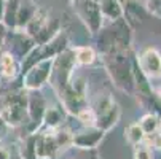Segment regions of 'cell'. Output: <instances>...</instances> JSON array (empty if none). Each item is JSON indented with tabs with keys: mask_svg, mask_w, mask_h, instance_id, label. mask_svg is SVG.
Listing matches in <instances>:
<instances>
[{
	"mask_svg": "<svg viewBox=\"0 0 161 159\" xmlns=\"http://www.w3.org/2000/svg\"><path fill=\"white\" fill-rule=\"evenodd\" d=\"M0 116L11 129L27 126V91L21 84V77L13 81L0 80Z\"/></svg>",
	"mask_w": 161,
	"mask_h": 159,
	"instance_id": "obj_1",
	"label": "cell"
},
{
	"mask_svg": "<svg viewBox=\"0 0 161 159\" xmlns=\"http://www.w3.org/2000/svg\"><path fill=\"white\" fill-rule=\"evenodd\" d=\"M134 53L132 50L99 56L104 70L107 72L112 84L121 93L134 97Z\"/></svg>",
	"mask_w": 161,
	"mask_h": 159,
	"instance_id": "obj_2",
	"label": "cell"
},
{
	"mask_svg": "<svg viewBox=\"0 0 161 159\" xmlns=\"http://www.w3.org/2000/svg\"><path fill=\"white\" fill-rule=\"evenodd\" d=\"M94 41L99 56L128 51L132 48V29L123 18L104 22L101 30L94 35Z\"/></svg>",
	"mask_w": 161,
	"mask_h": 159,
	"instance_id": "obj_3",
	"label": "cell"
},
{
	"mask_svg": "<svg viewBox=\"0 0 161 159\" xmlns=\"http://www.w3.org/2000/svg\"><path fill=\"white\" fill-rule=\"evenodd\" d=\"M78 69L75 56H74V46L65 48L61 54H58L53 59V67L50 73V87L53 89V93L56 97L64 94L65 91L72 86V80L75 77V70Z\"/></svg>",
	"mask_w": 161,
	"mask_h": 159,
	"instance_id": "obj_4",
	"label": "cell"
},
{
	"mask_svg": "<svg viewBox=\"0 0 161 159\" xmlns=\"http://www.w3.org/2000/svg\"><path fill=\"white\" fill-rule=\"evenodd\" d=\"M89 107L93 108L96 115V127L105 134L117 126L121 118V108L118 102L107 93L97 94L93 103H89Z\"/></svg>",
	"mask_w": 161,
	"mask_h": 159,
	"instance_id": "obj_5",
	"label": "cell"
},
{
	"mask_svg": "<svg viewBox=\"0 0 161 159\" xmlns=\"http://www.w3.org/2000/svg\"><path fill=\"white\" fill-rule=\"evenodd\" d=\"M69 7L72 8V11L80 19V22L85 26L91 37H94L104 26L105 21L102 18L99 3L93 2V0H74Z\"/></svg>",
	"mask_w": 161,
	"mask_h": 159,
	"instance_id": "obj_6",
	"label": "cell"
},
{
	"mask_svg": "<svg viewBox=\"0 0 161 159\" xmlns=\"http://www.w3.org/2000/svg\"><path fill=\"white\" fill-rule=\"evenodd\" d=\"M51 67H53V59H45L32 65L29 70L21 73L22 87L26 91H43L45 86H48Z\"/></svg>",
	"mask_w": 161,
	"mask_h": 159,
	"instance_id": "obj_7",
	"label": "cell"
},
{
	"mask_svg": "<svg viewBox=\"0 0 161 159\" xmlns=\"http://www.w3.org/2000/svg\"><path fill=\"white\" fill-rule=\"evenodd\" d=\"M47 107H48V100L43 96L42 91H27V116H29V123L24 127L26 129L24 135L34 134L40 129Z\"/></svg>",
	"mask_w": 161,
	"mask_h": 159,
	"instance_id": "obj_8",
	"label": "cell"
},
{
	"mask_svg": "<svg viewBox=\"0 0 161 159\" xmlns=\"http://www.w3.org/2000/svg\"><path fill=\"white\" fill-rule=\"evenodd\" d=\"M61 154L54 129H38L35 132V159H59Z\"/></svg>",
	"mask_w": 161,
	"mask_h": 159,
	"instance_id": "obj_9",
	"label": "cell"
},
{
	"mask_svg": "<svg viewBox=\"0 0 161 159\" xmlns=\"http://www.w3.org/2000/svg\"><path fill=\"white\" fill-rule=\"evenodd\" d=\"M136 62L150 81H158L161 78V53L155 46H147L139 51L136 54Z\"/></svg>",
	"mask_w": 161,
	"mask_h": 159,
	"instance_id": "obj_10",
	"label": "cell"
},
{
	"mask_svg": "<svg viewBox=\"0 0 161 159\" xmlns=\"http://www.w3.org/2000/svg\"><path fill=\"white\" fill-rule=\"evenodd\" d=\"M37 46L34 38L31 35H27L24 30H8L7 32V38H5V46L3 50L10 51L19 62L24 59L34 48Z\"/></svg>",
	"mask_w": 161,
	"mask_h": 159,
	"instance_id": "obj_11",
	"label": "cell"
},
{
	"mask_svg": "<svg viewBox=\"0 0 161 159\" xmlns=\"http://www.w3.org/2000/svg\"><path fill=\"white\" fill-rule=\"evenodd\" d=\"M105 137V132L97 127H83L80 130H74L72 134V148L85 150V151H96L101 142Z\"/></svg>",
	"mask_w": 161,
	"mask_h": 159,
	"instance_id": "obj_12",
	"label": "cell"
},
{
	"mask_svg": "<svg viewBox=\"0 0 161 159\" xmlns=\"http://www.w3.org/2000/svg\"><path fill=\"white\" fill-rule=\"evenodd\" d=\"M21 77V62L7 50L0 51V80L13 81Z\"/></svg>",
	"mask_w": 161,
	"mask_h": 159,
	"instance_id": "obj_13",
	"label": "cell"
},
{
	"mask_svg": "<svg viewBox=\"0 0 161 159\" xmlns=\"http://www.w3.org/2000/svg\"><path fill=\"white\" fill-rule=\"evenodd\" d=\"M121 3H123V19L134 30L137 26L142 24L147 16L145 7L139 3V0H121Z\"/></svg>",
	"mask_w": 161,
	"mask_h": 159,
	"instance_id": "obj_14",
	"label": "cell"
},
{
	"mask_svg": "<svg viewBox=\"0 0 161 159\" xmlns=\"http://www.w3.org/2000/svg\"><path fill=\"white\" fill-rule=\"evenodd\" d=\"M69 115L65 113V110L61 107V103H54V105H50L45 110V115H43V119H42V126L40 129H58L61 126H64V121Z\"/></svg>",
	"mask_w": 161,
	"mask_h": 159,
	"instance_id": "obj_15",
	"label": "cell"
},
{
	"mask_svg": "<svg viewBox=\"0 0 161 159\" xmlns=\"http://www.w3.org/2000/svg\"><path fill=\"white\" fill-rule=\"evenodd\" d=\"M37 7L38 5L34 0H19V7H18V13H16V26H14L16 30H24L26 29V26L32 19Z\"/></svg>",
	"mask_w": 161,
	"mask_h": 159,
	"instance_id": "obj_16",
	"label": "cell"
},
{
	"mask_svg": "<svg viewBox=\"0 0 161 159\" xmlns=\"http://www.w3.org/2000/svg\"><path fill=\"white\" fill-rule=\"evenodd\" d=\"M61 29H62L61 21H59L58 18L51 16V18L47 21V24H45V26L37 32V35L34 37L35 45H37V46H40V45H45L47 41H50V40H51V38H53Z\"/></svg>",
	"mask_w": 161,
	"mask_h": 159,
	"instance_id": "obj_17",
	"label": "cell"
},
{
	"mask_svg": "<svg viewBox=\"0 0 161 159\" xmlns=\"http://www.w3.org/2000/svg\"><path fill=\"white\" fill-rule=\"evenodd\" d=\"M74 56H75L77 67H91L99 59L96 48L89 46V45H85V46H74Z\"/></svg>",
	"mask_w": 161,
	"mask_h": 159,
	"instance_id": "obj_18",
	"label": "cell"
},
{
	"mask_svg": "<svg viewBox=\"0 0 161 159\" xmlns=\"http://www.w3.org/2000/svg\"><path fill=\"white\" fill-rule=\"evenodd\" d=\"M99 8H101L104 21H107V22L123 18V3H121V0H102V2L99 3Z\"/></svg>",
	"mask_w": 161,
	"mask_h": 159,
	"instance_id": "obj_19",
	"label": "cell"
},
{
	"mask_svg": "<svg viewBox=\"0 0 161 159\" xmlns=\"http://www.w3.org/2000/svg\"><path fill=\"white\" fill-rule=\"evenodd\" d=\"M50 18H51V14H50L48 10H45V8H42V7H37V10H35L32 19L29 21V24L26 26L24 32L34 38V37L37 35V32H38L45 24H47V21H48Z\"/></svg>",
	"mask_w": 161,
	"mask_h": 159,
	"instance_id": "obj_20",
	"label": "cell"
},
{
	"mask_svg": "<svg viewBox=\"0 0 161 159\" xmlns=\"http://www.w3.org/2000/svg\"><path fill=\"white\" fill-rule=\"evenodd\" d=\"M18 7H19V0H5V10H3L2 24H3L8 30H13L14 26H16Z\"/></svg>",
	"mask_w": 161,
	"mask_h": 159,
	"instance_id": "obj_21",
	"label": "cell"
},
{
	"mask_svg": "<svg viewBox=\"0 0 161 159\" xmlns=\"http://www.w3.org/2000/svg\"><path fill=\"white\" fill-rule=\"evenodd\" d=\"M125 139H126V142L131 146L144 143L145 134H144L142 127L139 126V123H131L129 126H126V129H125Z\"/></svg>",
	"mask_w": 161,
	"mask_h": 159,
	"instance_id": "obj_22",
	"label": "cell"
},
{
	"mask_svg": "<svg viewBox=\"0 0 161 159\" xmlns=\"http://www.w3.org/2000/svg\"><path fill=\"white\" fill-rule=\"evenodd\" d=\"M137 123H139V126L142 127L144 134L148 135V134L155 132L161 126V116L159 115H155V113H144Z\"/></svg>",
	"mask_w": 161,
	"mask_h": 159,
	"instance_id": "obj_23",
	"label": "cell"
},
{
	"mask_svg": "<svg viewBox=\"0 0 161 159\" xmlns=\"http://www.w3.org/2000/svg\"><path fill=\"white\" fill-rule=\"evenodd\" d=\"M75 119H77L83 127H96V115H94L93 108H91L89 105L78 113V115L75 116Z\"/></svg>",
	"mask_w": 161,
	"mask_h": 159,
	"instance_id": "obj_24",
	"label": "cell"
},
{
	"mask_svg": "<svg viewBox=\"0 0 161 159\" xmlns=\"http://www.w3.org/2000/svg\"><path fill=\"white\" fill-rule=\"evenodd\" d=\"M144 143H145L152 151H161V126H159L155 132L145 135Z\"/></svg>",
	"mask_w": 161,
	"mask_h": 159,
	"instance_id": "obj_25",
	"label": "cell"
},
{
	"mask_svg": "<svg viewBox=\"0 0 161 159\" xmlns=\"http://www.w3.org/2000/svg\"><path fill=\"white\" fill-rule=\"evenodd\" d=\"M132 159H155V156H153V151L145 143H141V145H136L134 146V150H132Z\"/></svg>",
	"mask_w": 161,
	"mask_h": 159,
	"instance_id": "obj_26",
	"label": "cell"
},
{
	"mask_svg": "<svg viewBox=\"0 0 161 159\" xmlns=\"http://www.w3.org/2000/svg\"><path fill=\"white\" fill-rule=\"evenodd\" d=\"M145 11L147 14L161 19V0H145Z\"/></svg>",
	"mask_w": 161,
	"mask_h": 159,
	"instance_id": "obj_27",
	"label": "cell"
},
{
	"mask_svg": "<svg viewBox=\"0 0 161 159\" xmlns=\"http://www.w3.org/2000/svg\"><path fill=\"white\" fill-rule=\"evenodd\" d=\"M75 150V148H72ZM69 159H99L96 151H85V150H75V153Z\"/></svg>",
	"mask_w": 161,
	"mask_h": 159,
	"instance_id": "obj_28",
	"label": "cell"
},
{
	"mask_svg": "<svg viewBox=\"0 0 161 159\" xmlns=\"http://www.w3.org/2000/svg\"><path fill=\"white\" fill-rule=\"evenodd\" d=\"M10 126L5 123V119L2 118V116H0V143H2L7 137H8V132H10Z\"/></svg>",
	"mask_w": 161,
	"mask_h": 159,
	"instance_id": "obj_29",
	"label": "cell"
},
{
	"mask_svg": "<svg viewBox=\"0 0 161 159\" xmlns=\"http://www.w3.org/2000/svg\"><path fill=\"white\" fill-rule=\"evenodd\" d=\"M7 32H8V29L0 22V51L3 50V46H5V38H7Z\"/></svg>",
	"mask_w": 161,
	"mask_h": 159,
	"instance_id": "obj_30",
	"label": "cell"
},
{
	"mask_svg": "<svg viewBox=\"0 0 161 159\" xmlns=\"http://www.w3.org/2000/svg\"><path fill=\"white\" fill-rule=\"evenodd\" d=\"M10 154H11V148L0 143V159H10Z\"/></svg>",
	"mask_w": 161,
	"mask_h": 159,
	"instance_id": "obj_31",
	"label": "cell"
},
{
	"mask_svg": "<svg viewBox=\"0 0 161 159\" xmlns=\"http://www.w3.org/2000/svg\"><path fill=\"white\" fill-rule=\"evenodd\" d=\"M10 159H22V156L19 154V151H18V148H16V146H14V150H11Z\"/></svg>",
	"mask_w": 161,
	"mask_h": 159,
	"instance_id": "obj_32",
	"label": "cell"
},
{
	"mask_svg": "<svg viewBox=\"0 0 161 159\" xmlns=\"http://www.w3.org/2000/svg\"><path fill=\"white\" fill-rule=\"evenodd\" d=\"M3 10H5V0H0V22L3 18Z\"/></svg>",
	"mask_w": 161,
	"mask_h": 159,
	"instance_id": "obj_33",
	"label": "cell"
},
{
	"mask_svg": "<svg viewBox=\"0 0 161 159\" xmlns=\"http://www.w3.org/2000/svg\"><path fill=\"white\" fill-rule=\"evenodd\" d=\"M158 83H159V86H158V91H156V94H158V97H159V102H161V78L158 80Z\"/></svg>",
	"mask_w": 161,
	"mask_h": 159,
	"instance_id": "obj_34",
	"label": "cell"
},
{
	"mask_svg": "<svg viewBox=\"0 0 161 159\" xmlns=\"http://www.w3.org/2000/svg\"><path fill=\"white\" fill-rule=\"evenodd\" d=\"M64 2H65V3H69V5H70V3L74 2V0H64Z\"/></svg>",
	"mask_w": 161,
	"mask_h": 159,
	"instance_id": "obj_35",
	"label": "cell"
},
{
	"mask_svg": "<svg viewBox=\"0 0 161 159\" xmlns=\"http://www.w3.org/2000/svg\"><path fill=\"white\" fill-rule=\"evenodd\" d=\"M93 2H96V3H101V2H102V0H93Z\"/></svg>",
	"mask_w": 161,
	"mask_h": 159,
	"instance_id": "obj_36",
	"label": "cell"
}]
</instances>
